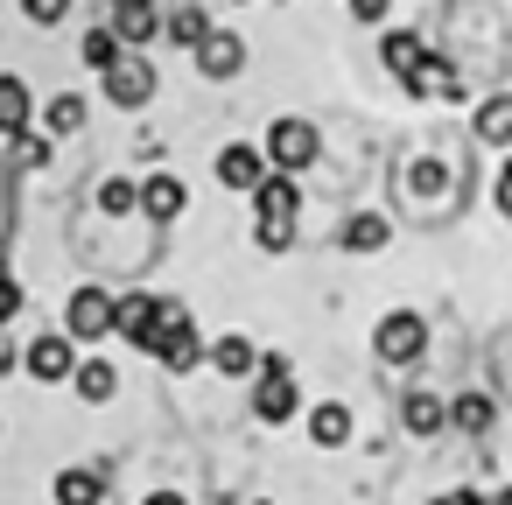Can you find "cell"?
Wrapping results in <instances>:
<instances>
[{
	"label": "cell",
	"mask_w": 512,
	"mask_h": 505,
	"mask_svg": "<svg viewBox=\"0 0 512 505\" xmlns=\"http://www.w3.org/2000/svg\"><path fill=\"white\" fill-rule=\"evenodd\" d=\"M260 155L281 169V176H302V169H316V155H323V134L302 120V113H281L274 127H267V141H260Z\"/></svg>",
	"instance_id": "1"
},
{
	"label": "cell",
	"mask_w": 512,
	"mask_h": 505,
	"mask_svg": "<svg viewBox=\"0 0 512 505\" xmlns=\"http://www.w3.org/2000/svg\"><path fill=\"white\" fill-rule=\"evenodd\" d=\"M148 351H155L169 372H197V365H204V337H197V323H190L183 302H162V323H155Z\"/></svg>",
	"instance_id": "2"
},
{
	"label": "cell",
	"mask_w": 512,
	"mask_h": 505,
	"mask_svg": "<svg viewBox=\"0 0 512 505\" xmlns=\"http://www.w3.org/2000/svg\"><path fill=\"white\" fill-rule=\"evenodd\" d=\"M295 407H302V393H295V365H288L281 351H260V372H253V414H260L267 428H281Z\"/></svg>",
	"instance_id": "3"
},
{
	"label": "cell",
	"mask_w": 512,
	"mask_h": 505,
	"mask_svg": "<svg viewBox=\"0 0 512 505\" xmlns=\"http://www.w3.org/2000/svg\"><path fill=\"white\" fill-rule=\"evenodd\" d=\"M113 309H120L113 288H99V281L71 288V302H64V337H71V344H99V337H113Z\"/></svg>",
	"instance_id": "4"
},
{
	"label": "cell",
	"mask_w": 512,
	"mask_h": 505,
	"mask_svg": "<svg viewBox=\"0 0 512 505\" xmlns=\"http://www.w3.org/2000/svg\"><path fill=\"white\" fill-rule=\"evenodd\" d=\"M372 351H379L386 365H421V358H428V323H421L414 309H393V316H379Z\"/></svg>",
	"instance_id": "5"
},
{
	"label": "cell",
	"mask_w": 512,
	"mask_h": 505,
	"mask_svg": "<svg viewBox=\"0 0 512 505\" xmlns=\"http://www.w3.org/2000/svg\"><path fill=\"white\" fill-rule=\"evenodd\" d=\"M99 92H106V106H120V113H141V106L155 99V64L127 50V57H120V64L99 78Z\"/></svg>",
	"instance_id": "6"
},
{
	"label": "cell",
	"mask_w": 512,
	"mask_h": 505,
	"mask_svg": "<svg viewBox=\"0 0 512 505\" xmlns=\"http://www.w3.org/2000/svg\"><path fill=\"white\" fill-rule=\"evenodd\" d=\"M211 169H218V183H225V190H246V197H253V190L274 176V162H267L260 148H246V141L218 148V162H211Z\"/></svg>",
	"instance_id": "7"
},
{
	"label": "cell",
	"mask_w": 512,
	"mask_h": 505,
	"mask_svg": "<svg viewBox=\"0 0 512 505\" xmlns=\"http://www.w3.org/2000/svg\"><path fill=\"white\" fill-rule=\"evenodd\" d=\"M400 85H407L414 99H463V71H456V57H435V50H428Z\"/></svg>",
	"instance_id": "8"
},
{
	"label": "cell",
	"mask_w": 512,
	"mask_h": 505,
	"mask_svg": "<svg viewBox=\"0 0 512 505\" xmlns=\"http://www.w3.org/2000/svg\"><path fill=\"white\" fill-rule=\"evenodd\" d=\"M183 211H190V190H183V176L155 169V176L141 183V218H148V225H176Z\"/></svg>",
	"instance_id": "9"
},
{
	"label": "cell",
	"mask_w": 512,
	"mask_h": 505,
	"mask_svg": "<svg viewBox=\"0 0 512 505\" xmlns=\"http://www.w3.org/2000/svg\"><path fill=\"white\" fill-rule=\"evenodd\" d=\"M295 211H302V183L274 169V176L253 190V225H295Z\"/></svg>",
	"instance_id": "10"
},
{
	"label": "cell",
	"mask_w": 512,
	"mask_h": 505,
	"mask_svg": "<svg viewBox=\"0 0 512 505\" xmlns=\"http://www.w3.org/2000/svg\"><path fill=\"white\" fill-rule=\"evenodd\" d=\"M22 365H29V372H36V379H43V386H64V379H71V372H78V344H71V337H64V330H57V337H36V344H29V358H22Z\"/></svg>",
	"instance_id": "11"
},
{
	"label": "cell",
	"mask_w": 512,
	"mask_h": 505,
	"mask_svg": "<svg viewBox=\"0 0 512 505\" xmlns=\"http://www.w3.org/2000/svg\"><path fill=\"white\" fill-rule=\"evenodd\" d=\"M155 323H162V295H120V309H113V337H127V344L148 351Z\"/></svg>",
	"instance_id": "12"
},
{
	"label": "cell",
	"mask_w": 512,
	"mask_h": 505,
	"mask_svg": "<svg viewBox=\"0 0 512 505\" xmlns=\"http://www.w3.org/2000/svg\"><path fill=\"white\" fill-rule=\"evenodd\" d=\"M113 36H120V50H141V43H155L162 36V15H155V0H134V8H113V22H106Z\"/></svg>",
	"instance_id": "13"
},
{
	"label": "cell",
	"mask_w": 512,
	"mask_h": 505,
	"mask_svg": "<svg viewBox=\"0 0 512 505\" xmlns=\"http://www.w3.org/2000/svg\"><path fill=\"white\" fill-rule=\"evenodd\" d=\"M29 113H36V92H29V78H15V71H0V134H29Z\"/></svg>",
	"instance_id": "14"
},
{
	"label": "cell",
	"mask_w": 512,
	"mask_h": 505,
	"mask_svg": "<svg viewBox=\"0 0 512 505\" xmlns=\"http://www.w3.org/2000/svg\"><path fill=\"white\" fill-rule=\"evenodd\" d=\"M239 64H246V43H239V36L211 29V36L197 43V71H204V78H239Z\"/></svg>",
	"instance_id": "15"
},
{
	"label": "cell",
	"mask_w": 512,
	"mask_h": 505,
	"mask_svg": "<svg viewBox=\"0 0 512 505\" xmlns=\"http://www.w3.org/2000/svg\"><path fill=\"white\" fill-rule=\"evenodd\" d=\"M204 358H211L225 379H253V372H260V351H253V337H232V330H225V337H211V344H204Z\"/></svg>",
	"instance_id": "16"
},
{
	"label": "cell",
	"mask_w": 512,
	"mask_h": 505,
	"mask_svg": "<svg viewBox=\"0 0 512 505\" xmlns=\"http://www.w3.org/2000/svg\"><path fill=\"white\" fill-rule=\"evenodd\" d=\"M400 428H407V435H442V428H449V400L428 393V386L407 393V400H400Z\"/></svg>",
	"instance_id": "17"
},
{
	"label": "cell",
	"mask_w": 512,
	"mask_h": 505,
	"mask_svg": "<svg viewBox=\"0 0 512 505\" xmlns=\"http://www.w3.org/2000/svg\"><path fill=\"white\" fill-rule=\"evenodd\" d=\"M386 239H393V225H386L379 211H351V218H344V232H337V246H344V253H379Z\"/></svg>",
	"instance_id": "18"
},
{
	"label": "cell",
	"mask_w": 512,
	"mask_h": 505,
	"mask_svg": "<svg viewBox=\"0 0 512 505\" xmlns=\"http://www.w3.org/2000/svg\"><path fill=\"white\" fill-rule=\"evenodd\" d=\"M71 393H78V400H92V407H106V400L120 393V372H113L106 358H78V372H71Z\"/></svg>",
	"instance_id": "19"
},
{
	"label": "cell",
	"mask_w": 512,
	"mask_h": 505,
	"mask_svg": "<svg viewBox=\"0 0 512 505\" xmlns=\"http://www.w3.org/2000/svg\"><path fill=\"white\" fill-rule=\"evenodd\" d=\"M470 127H477V141H484V148H512V92H491V99L477 106V120H470Z\"/></svg>",
	"instance_id": "20"
},
{
	"label": "cell",
	"mask_w": 512,
	"mask_h": 505,
	"mask_svg": "<svg viewBox=\"0 0 512 505\" xmlns=\"http://www.w3.org/2000/svg\"><path fill=\"white\" fill-rule=\"evenodd\" d=\"M421 57H428V43H421L414 29H386V36H379V64H386L393 78H407Z\"/></svg>",
	"instance_id": "21"
},
{
	"label": "cell",
	"mask_w": 512,
	"mask_h": 505,
	"mask_svg": "<svg viewBox=\"0 0 512 505\" xmlns=\"http://www.w3.org/2000/svg\"><path fill=\"white\" fill-rule=\"evenodd\" d=\"M309 435H316V449H344V442H351V407H344V400H323V407L309 414Z\"/></svg>",
	"instance_id": "22"
},
{
	"label": "cell",
	"mask_w": 512,
	"mask_h": 505,
	"mask_svg": "<svg viewBox=\"0 0 512 505\" xmlns=\"http://www.w3.org/2000/svg\"><path fill=\"white\" fill-rule=\"evenodd\" d=\"M162 36H169L176 50H190V57H197V43L211 36V22H204V8H176V15H162Z\"/></svg>",
	"instance_id": "23"
},
{
	"label": "cell",
	"mask_w": 512,
	"mask_h": 505,
	"mask_svg": "<svg viewBox=\"0 0 512 505\" xmlns=\"http://www.w3.org/2000/svg\"><path fill=\"white\" fill-rule=\"evenodd\" d=\"M491 421H498V407H491L484 393H456V400H449V428H463V435H484Z\"/></svg>",
	"instance_id": "24"
},
{
	"label": "cell",
	"mask_w": 512,
	"mask_h": 505,
	"mask_svg": "<svg viewBox=\"0 0 512 505\" xmlns=\"http://www.w3.org/2000/svg\"><path fill=\"white\" fill-rule=\"evenodd\" d=\"M106 477L99 470H57V505H99Z\"/></svg>",
	"instance_id": "25"
},
{
	"label": "cell",
	"mask_w": 512,
	"mask_h": 505,
	"mask_svg": "<svg viewBox=\"0 0 512 505\" xmlns=\"http://www.w3.org/2000/svg\"><path fill=\"white\" fill-rule=\"evenodd\" d=\"M78 57H85V71H99V78H106V71H113V64H120L127 50H120V36H113V29H85Z\"/></svg>",
	"instance_id": "26"
},
{
	"label": "cell",
	"mask_w": 512,
	"mask_h": 505,
	"mask_svg": "<svg viewBox=\"0 0 512 505\" xmlns=\"http://www.w3.org/2000/svg\"><path fill=\"white\" fill-rule=\"evenodd\" d=\"M43 127H50V134H78V127H85V99H78V92H57V99L43 106Z\"/></svg>",
	"instance_id": "27"
},
{
	"label": "cell",
	"mask_w": 512,
	"mask_h": 505,
	"mask_svg": "<svg viewBox=\"0 0 512 505\" xmlns=\"http://www.w3.org/2000/svg\"><path fill=\"white\" fill-rule=\"evenodd\" d=\"M99 211H106V218H127V211H141V190H134L127 176H106V183H99Z\"/></svg>",
	"instance_id": "28"
},
{
	"label": "cell",
	"mask_w": 512,
	"mask_h": 505,
	"mask_svg": "<svg viewBox=\"0 0 512 505\" xmlns=\"http://www.w3.org/2000/svg\"><path fill=\"white\" fill-rule=\"evenodd\" d=\"M22 15H29L36 29H57V22L71 15V0H22Z\"/></svg>",
	"instance_id": "29"
},
{
	"label": "cell",
	"mask_w": 512,
	"mask_h": 505,
	"mask_svg": "<svg viewBox=\"0 0 512 505\" xmlns=\"http://www.w3.org/2000/svg\"><path fill=\"white\" fill-rule=\"evenodd\" d=\"M288 239H295V225H253V246L260 253H288Z\"/></svg>",
	"instance_id": "30"
},
{
	"label": "cell",
	"mask_w": 512,
	"mask_h": 505,
	"mask_svg": "<svg viewBox=\"0 0 512 505\" xmlns=\"http://www.w3.org/2000/svg\"><path fill=\"white\" fill-rule=\"evenodd\" d=\"M15 316H22V281L8 274V281H0V330H8Z\"/></svg>",
	"instance_id": "31"
},
{
	"label": "cell",
	"mask_w": 512,
	"mask_h": 505,
	"mask_svg": "<svg viewBox=\"0 0 512 505\" xmlns=\"http://www.w3.org/2000/svg\"><path fill=\"white\" fill-rule=\"evenodd\" d=\"M351 15H358V22H386V15H393V0H351Z\"/></svg>",
	"instance_id": "32"
},
{
	"label": "cell",
	"mask_w": 512,
	"mask_h": 505,
	"mask_svg": "<svg viewBox=\"0 0 512 505\" xmlns=\"http://www.w3.org/2000/svg\"><path fill=\"white\" fill-rule=\"evenodd\" d=\"M414 190H442V162H414Z\"/></svg>",
	"instance_id": "33"
},
{
	"label": "cell",
	"mask_w": 512,
	"mask_h": 505,
	"mask_svg": "<svg viewBox=\"0 0 512 505\" xmlns=\"http://www.w3.org/2000/svg\"><path fill=\"white\" fill-rule=\"evenodd\" d=\"M491 197H498V211H505V218H512V162H505V169H498V190H491Z\"/></svg>",
	"instance_id": "34"
},
{
	"label": "cell",
	"mask_w": 512,
	"mask_h": 505,
	"mask_svg": "<svg viewBox=\"0 0 512 505\" xmlns=\"http://www.w3.org/2000/svg\"><path fill=\"white\" fill-rule=\"evenodd\" d=\"M442 505H491V498H484V491H470V484H456V491H449Z\"/></svg>",
	"instance_id": "35"
},
{
	"label": "cell",
	"mask_w": 512,
	"mask_h": 505,
	"mask_svg": "<svg viewBox=\"0 0 512 505\" xmlns=\"http://www.w3.org/2000/svg\"><path fill=\"white\" fill-rule=\"evenodd\" d=\"M148 505H190V498H183V491H155Z\"/></svg>",
	"instance_id": "36"
},
{
	"label": "cell",
	"mask_w": 512,
	"mask_h": 505,
	"mask_svg": "<svg viewBox=\"0 0 512 505\" xmlns=\"http://www.w3.org/2000/svg\"><path fill=\"white\" fill-rule=\"evenodd\" d=\"M0 372H15V344L8 337H0Z\"/></svg>",
	"instance_id": "37"
},
{
	"label": "cell",
	"mask_w": 512,
	"mask_h": 505,
	"mask_svg": "<svg viewBox=\"0 0 512 505\" xmlns=\"http://www.w3.org/2000/svg\"><path fill=\"white\" fill-rule=\"evenodd\" d=\"M0 281H8V239H0Z\"/></svg>",
	"instance_id": "38"
},
{
	"label": "cell",
	"mask_w": 512,
	"mask_h": 505,
	"mask_svg": "<svg viewBox=\"0 0 512 505\" xmlns=\"http://www.w3.org/2000/svg\"><path fill=\"white\" fill-rule=\"evenodd\" d=\"M491 505H512V484H505V491H498V498H491Z\"/></svg>",
	"instance_id": "39"
},
{
	"label": "cell",
	"mask_w": 512,
	"mask_h": 505,
	"mask_svg": "<svg viewBox=\"0 0 512 505\" xmlns=\"http://www.w3.org/2000/svg\"><path fill=\"white\" fill-rule=\"evenodd\" d=\"M113 8H134V0H113Z\"/></svg>",
	"instance_id": "40"
},
{
	"label": "cell",
	"mask_w": 512,
	"mask_h": 505,
	"mask_svg": "<svg viewBox=\"0 0 512 505\" xmlns=\"http://www.w3.org/2000/svg\"><path fill=\"white\" fill-rule=\"evenodd\" d=\"M232 8H246V0H232Z\"/></svg>",
	"instance_id": "41"
},
{
	"label": "cell",
	"mask_w": 512,
	"mask_h": 505,
	"mask_svg": "<svg viewBox=\"0 0 512 505\" xmlns=\"http://www.w3.org/2000/svg\"><path fill=\"white\" fill-rule=\"evenodd\" d=\"M435 505H442V498H435Z\"/></svg>",
	"instance_id": "42"
}]
</instances>
